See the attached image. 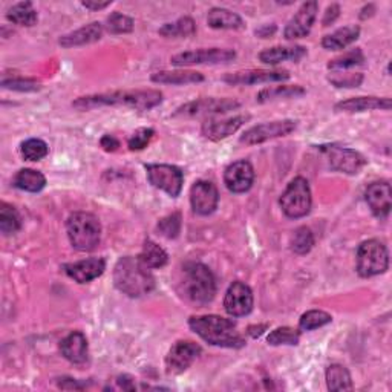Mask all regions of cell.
I'll return each instance as SVG.
<instances>
[{"mask_svg": "<svg viewBox=\"0 0 392 392\" xmlns=\"http://www.w3.org/2000/svg\"><path fill=\"white\" fill-rule=\"evenodd\" d=\"M163 101V94L155 89H140V91H115L106 94L88 95L80 97L72 103L79 111H91L103 106H126L136 111H151Z\"/></svg>", "mask_w": 392, "mask_h": 392, "instance_id": "obj_1", "label": "cell"}, {"mask_svg": "<svg viewBox=\"0 0 392 392\" xmlns=\"http://www.w3.org/2000/svg\"><path fill=\"white\" fill-rule=\"evenodd\" d=\"M189 326L210 345L221 348H242L246 345V338L238 331L236 323L221 316H194L189 319Z\"/></svg>", "mask_w": 392, "mask_h": 392, "instance_id": "obj_2", "label": "cell"}, {"mask_svg": "<svg viewBox=\"0 0 392 392\" xmlns=\"http://www.w3.org/2000/svg\"><path fill=\"white\" fill-rule=\"evenodd\" d=\"M114 283L131 298H141L155 288V278L139 258L124 256L114 268Z\"/></svg>", "mask_w": 392, "mask_h": 392, "instance_id": "obj_3", "label": "cell"}, {"mask_svg": "<svg viewBox=\"0 0 392 392\" xmlns=\"http://www.w3.org/2000/svg\"><path fill=\"white\" fill-rule=\"evenodd\" d=\"M181 293L187 301L204 306L213 301L216 283L213 273L201 262H189L183 267Z\"/></svg>", "mask_w": 392, "mask_h": 392, "instance_id": "obj_4", "label": "cell"}, {"mask_svg": "<svg viewBox=\"0 0 392 392\" xmlns=\"http://www.w3.org/2000/svg\"><path fill=\"white\" fill-rule=\"evenodd\" d=\"M68 238L72 247L79 251H92L97 248L101 238L99 218L88 211H76L66 221Z\"/></svg>", "mask_w": 392, "mask_h": 392, "instance_id": "obj_5", "label": "cell"}, {"mask_svg": "<svg viewBox=\"0 0 392 392\" xmlns=\"http://www.w3.org/2000/svg\"><path fill=\"white\" fill-rule=\"evenodd\" d=\"M389 267V253L383 242L369 239L360 243L357 250V271L362 278H373L385 273Z\"/></svg>", "mask_w": 392, "mask_h": 392, "instance_id": "obj_6", "label": "cell"}, {"mask_svg": "<svg viewBox=\"0 0 392 392\" xmlns=\"http://www.w3.org/2000/svg\"><path fill=\"white\" fill-rule=\"evenodd\" d=\"M279 203L283 213L291 219H299L308 215L313 203L308 181L302 176L294 178L285 189Z\"/></svg>", "mask_w": 392, "mask_h": 392, "instance_id": "obj_7", "label": "cell"}, {"mask_svg": "<svg viewBox=\"0 0 392 392\" xmlns=\"http://www.w3.org/2000/svg\"><path fill=\"white\" fill-rule=\"evenodd\" d=\"M149 183L166 192L169 196L176 198L181 194L184 174L179 167L171 164H149L146 166Z\"/></svg>", "mask_w": 392, "mask_h": 392, "instance_id": "obj_8", "label": "cell"}, {"mask_svg": "<svg viewBox=\"0 0 392 392\" xmlns=\"http://www.w3.org/2000/svg\"><path fill=\"white\" fill-rule=\"evenodd\" d=\"M321 151L328 156V161L333 171L343 172L348 175H356L366 166V160L363 155H360L354 149L341 146H321Z\"/></svg>", "mask_w": 392, "mask_h": 392, "instance_id": "obj_9", "label": "cell"}, {"mask_svg": "<svg viewBox=\"0 0 392 392\" xmlns=\"http://www.w3.org/2000/svg\"><path fill=\"white\" fill-rule=\"evenodd\" d=\"M236 57V52L233 49H198L187 51L176 54L171 59L174 66H192V65H219V63H228Z\"/></svg>", "mask_w": 392, "mask_h": 392, "instance_id": "obj_10", "label": "cell"}, {"mask_svg": "<svg viewBox=\"0 0 392 392\" xmlns=\"http://www.w3.org/2000/svg\"><path fill=\"white\" fill-rule=\"evenodd\" d=\"M296 127H298V123L293 120H279V121H271V123H262L251 127V129L246 131L239 141L242 144L247 146H254V144H261L266 143L273 139H279V136H285L291 134Z\"/></svg>", "mask_w": 392, "mask_h": 392, "instance_id": "obj_11", "label": "cell"}, {"mask_svg": "<svg viewBox=\"0 0 392 392\" xmlns=\"http://www.w3.org/2000/svg\"><path fill=\"white\" fill-rule=\"evenodd\" d=\"M203 353L199 345L190 341L176 342L166 357V368L169 374H181L192 365Z\"/></svg>", "mask_w": 392, "mask_h": 392, "instance_id": "obj_12", "label": "cell"}, {"mask_svg": "<svg viewBox=\"0 0 392 392\" xmlns=\"http://www.w3.org/2000/svg\"><path fill=\"white\" fill-rule=\"evenodd\" d=\"M239 108V103L230 99H199L195 101H190L181 108H178L174 114L175 116H199V115H221L227 114L233 109Z\"/></svg>", "mask_w": 392, "mask_h": 392, "instance_id": "obj_13", "label": "cell"}, {"mask_svg": "<svg viewBox=\"0 0 392 392\" xmlns=\"http://www.w3.org/2000/svg\"><path fill=\"white\" fill-rule=\"evenodd\" d=\"M290 79L288 71H270V69H248L231 72L222 79L231 86H248V84H261L271 81H285Z\"/></svg>", "mask_w": 392, "mask_h": 392, "instance_id": "obj_14", "label": "cell"}, {"mask_svg": "<svg viewBox=\"0 0 392 392\" xmlns=\"http://www.w3.org/2000/svg\"><path fill=\"white\" fill-rule=\"evenodd\" d=\"M219 194L213 183L196 181L190 190V204L195 213L201 216L211 215L218 207Z\"/></svg>", "mask_w": 392, "mask_h": 392, "instance_id": "obj_15", "label": "cell"}, {"mask_svg": "<svg viewBox=\"0 0 392 392\" xmlns=\"http://www.w3.org/2000/svg\"><path fill=\"white\" fill-rule=\"evenodd\" d=\"M224 308L233 317H242L253 310V293L247 283L233 282L226 294Z\"/></svg>", "mask_w": 392, "mask_h": 392, "instance_id": "obj_16", "label": "cell"}, {"mask_svg": "<svg viewBox=\"0 0 392 392\" xmlns=\"http://www.w3.org/2000/svg\"><path fill=\"white\" fill-rule=\"evenodd\" d=\"M317 2H306L301 6V9L298 11L288 25L285 26L283 29V37L287 40H296V39H302L310 34V31L314 25V20L317 16Z\"/></svg>", "mask_w": 392, "mask_h": 392, "instance_id": "obj_17", "label": "cell"}, {"mask_svg": "<svg viewBox=\"0 0 392 392\" xmlns=\"http://www.w3.org/2000/svg\"><path fill=\"white\" fill-rule=\"evenodd\" d=\"M253 181H254L253 166L246 160L233 163L226 169L224 183L233 194L248 192L253 186Z\"/></svg>", "mask_w": 392, "mask_h": 392, "instance_id": "obj_18", "label": "cell"}, {"mask_svg": "<svg viewBox=\"0 0 392 392\" xmlns=\"http://www.w3.org/2000/svg\"><path fill=\"white\" fill-rule=\"evenodd\" d=\"M365 198L369 208L373 210V213L377 218L385 219L389 215L392 207V192L389 183L378 181L369 184L365 192Z\"/></svg>", "mask_w": 392, "mask_h": 392, "instance_id": "obj_19", "label": "cell"}, {"mask_svg": "<svg viewBox=\"0 0 392 392\" xmlns=\"http://www.w3.org/2000/svg\"><path fill=\"white\" fill-rule=\"evenodd\" d=\"M63 270L76 282L88 283L101 276L106 270V262L101 258H89L74 263H66V266H63Z\"/></svg>", "mask_w": 392, "mask_h": 392, "instance_id": "obj_20", "label": "cell"}, {"mask_svg": "<svg viewBox=\"0 0 392 392\" xmlns=\"http://www.w3.org/2000/svg\"><path fill=\"white\" fill-rule=\"evenodd\" d=\"M248 119H250L248 115H238L227 120H207L203 124V135L207 140L221 141L235 132H238L242 127V124Z\"/></svg>", "mask_w": 392, "mask_h": 392, "instance_id": "obj_21", "label": "cell"}, {"mask_svg": "<svg viewBox=\"0 0 392 392\" xmlns=\"http://www.w3.org/2000/svg\"><path fill=\"white\" fill-rule=\"evenodd\" d=\"M60 351L74 365H83L88 360V341L83 333L74 331L63 338Z\"/></svg>", "mask_w": 392, "mask_h": 392, "instance_id": "obj_22", "label": "cell"}, {"mask_svg": "<svg viewBox=\"0 0 392 392\" xmlns=\"http://www.w3.org/2000/svg\"><path fill=\"white\" fill-rule=\"evenodd\" d=\"M103 36V25L99 22H92L86 26H81L80 29L72 31V33L63 36L59 44L63 48H72V46H83L99 41Z\"/></svg>", "mask_w": 392, "mask_h": 392, "instance_id": "obj_23", "label": "cell"}, {"mask_svg": "<svg viewBox=\"0 0 392 392\" xmlns=\"http://www.w3.org/2000/svg\"><path fill=\"white\" fill-rule=\"evenodd\" d=\"M374 109H391V99H380V97H356L336 104V111L338 112H365Z\"/></svg>", "mask_w": 392, "mask_h": 392, "instance_id": "obj_24", "label": "cell"}, {"mask_svg": "<svg viewBox=\"0 0 392 392\" xmlns=\"http://www.w3.org/2000/svg\"><path fill=\"white\" fill-rule=\"evenodd\" d=\"M306 56V49L303 46H274L262 51L259 60L266 65H278L282 61H299Z\"/></svg>", "mask_w": 392, "mask_h": 392, "instance_id": "obj_25", "label": "cell"}, {"mask_svg": "<svg viewBox=\"0 0 392 392\" xmlns=\"http://www.w3.org/2000/svg\"><path fill=\"white\" fill-rule=\"evenodd\" d=\"M360 36V26L351 25V26H345L334 31L333 34H328L322 40V46L328 51H341L349 46L351 44L358 39Z\"/></svg>", "mask_w": 392, "mask_h": 392, "instance_id": "obj_26", "label": "cell"}, {"mask_svg": "<svg viewBox=\"0 0 392 392\" xmlns=\"http://www.w3.org/2000/svg\"><path fill=\"white\" fill-rule=\"evenodd\" d=\"M207 22L215 29H242L243 20L226 8H211L207 16Z\"/></svg>", "mask_w": 392, "mask_h": 392, "instance_id": "obj_27", "label": "cell"}, {"mask_svg": "<svg viewBox=\"0 0 392 392\" xmlns=\"http://www.w3.org/2000/svg\"><path fill=\"white\" fill-rule=\"evenodd\" d=\"M203 80H204L203 74H199L196 71H160L152 76L154 83L176 84V86L190 84V83H199Z\"/></svg>", "mask_w": 392, "mask_h": 392, "instance_id": "obj_28", "label": "cell"}, {"mask_svg": "<svg viewBox=\"0 0 392 392\" xmlns=\"http://www.w3.org/2000/svg\"><path fill=\"white\" fill-rule=\"evenodd\" d=\"M14 186L20 190H25V192L37 194L45 189L46 178L41 172L34 171V169H22L14 178Z\"/></svg>", "mask_w": 392, "mask_h": 392, "instance_id": "obj_29", "label": "cell"}, {"mask_svg": "<svg viewBox=\"0 0 392 392\" xmlns=\"http://www.w3.org/2000/svg\"><path fill=\"white\" fill-rule=\"evenodd\" d=\"M139 259L147 268H161L167 263L169 256L158 243H155L151 239H146Z\"/></svg>", "mask_w": 392, "mask_h": 392, "instance_id": "obj_30", "label": "cell"}, {"mask_svg": "<svg viewBox=\"0 0 392 392\" xmlns=\"http://www.w3.org/2000/svg\"><path fill=\"white\" fill-rule=\"evenodd\" d=\"M6 17L9 22L20 26H33L37 24V19H39L37 11L31 2L16 4L13 8L8 9Z\"/></svg>", "mask_w": 392, "mask_h": 392, "instance_id": "obj_31", "label": "cell"}, {"mask_svg": "<svg viewBox=\"0 0 392 392\" xmlns=\"http://www.w3.org/2000/svg\"><path fill=\"white\" fill-rule=\"evenodd\" d=\"M326 385L330 391H351V374L343 365H331L326 369Z\"/></svg>", "mask_w": 392, "mask_h": 392, "instance_id": "obj_32", "label": "cell"}, {"mask_svg": "<svg viewBox=\"0 0 392 392\" xmlns=\"http://www.w3.org/2000/svg\"><path fill=\"white\" fill-rule=\"evenodd\" d=\"M306 91L302 86H276L263 89L256 95L258 103H268L281 99H298L305 95Z\"/></svg>", "mask_w": 392, "mask_h": 392, "instance_id": "obj_33", "label": "cell"}, {"mask_svg": "<svg viewBox=\"0 0 392 392\" xmlns=\"http://www.w3.org/2000/svg\"><path fill=\"white\" fill-rule=\"evenodd\" d=\"M163 37H190L196 33V25L194 19L181 17L174 24H166L158 31Z\"/></svg>", "mask_w": 392, "mask_h": 392, "instance_id": "obj_34", "label": "cell"}, {"mask_svg": "<svg viewBox=\"0 0 392 392\" xmlns=\"http://www.w3.org/2000/svg\"><path fill=\"white\" fill-rule=\"evenodd\" d=\"M22 227V219H20L19 211L6 203L0 204V231L4 235H11Z\"/></svg>", "mask_w": 392, "mask_h": 392, "instance_id": "obj_35", "label": "cell"}, {"mask_svg": "<svg viewBox=\"0 0 392 392\" xmlns=\"http://www.w3.org/2000/svg\"><path fill=\"white\" fill-rule=\"evenodd\" d=\"M365 61V56L362 49H351L345 52L343 56L337 57L334 60H331L330 63H328V69L331 71H345V69H349V68H356V66H360L363 65Z\"/></svg>", "mask_w": 392, "mask_h": 392, "instance_id": "obj_36", "label": "cell"}, {"mask_svg": "<svg viewBox=\"0 0 392 392\" xmlns=\"http://www.w3.org/2000/svg\"><path fill=\"white\" fill-rule=\"evenodd\" d=\"M301 341V331L294 330L290 326H282L276 328V330L271 331L267 342L271 346H279V345H298Z\"/></svg>", "mask_w": 392, "mask_h": 392, "instance_id": "obj_37", "label": "cell"}, {"mask_svg": "<svg viewBox=\"0 0 392 392\" xmlns=\"http://www.w3.org/2000/svg\"><path fill=\"white\" fill-rule=\"evenodd\" d=\"M290 246L296 254L310 253V250L314 246V236H313L311 230L308 227H299L294 231V235L291 236Z\"/></svg>", "mask_w": 392, "mask_h": 392, "instance_id": "obj_38", "label": "cell"}, {"mask_svg": "<svg viewBox=\"0 0 392 392\" xmlns=\"http://www.w3.org/2000/svg\"><path fill=\"white\" fill-rule=\"evenodd\" d=\"M333 321V317L326 311L322 310H311L302 314L299 321V328L302 331H313L316 328H321L323 325H328Z\"/></svg>", "mask_w": 392, "mask_h": 392, "instance_id": "obj_39", "label": "cell"}, {"mask_svg": "<svg viewBox=\"0 0 392 392\" xmlns=\"http://www.w3.org/2000/svg\"><path fill=\"white\" fill-rule=\"evenodd\" d=\"M20 151H22V156L25 158V160L40 161L41 158H45L48 155L49 147L44 140L31 139V140H26L25 143H22Z\"/></svg>", "mask_w": 392, "mask_h": 392, "instance_id": "obj_40", "label": "cell"}, {"mask_svg": "<svg viewBox=\"0 0 392 392\" xmlns=\"http://www.w3.org/2000/svg\"><path fill=\"white\" fill-rule=\"evenodd\" d=\"M106 28L111 34H127L134 31V19L121 13H112L106 19Z\"/></svg>", "mask_w": 392, "mask_h": 392, "instance_id": "obj_41", "label": "cell"}, {"mask_svg": "<svg viewBox=\"0 0 392 392\" xmlns=\"http://www.w3.org/2000/svg\"><path fill=\"white\" fill-rule=\"evenodd\" d=\"M156 230L160 231V235H163L164 238L175 239L179 235V231H181V215L172 213L160 219Z\"/></svg>", "mask_w": 392, "mask_h": 392, "instance_id": "obj_42", "label": "cell"}, {"mask_svg": "<svg viewBox=\"0 0 392 392\" xmlns=\"http://www.w3.org/2000/svg\"><path fill=\"white\" fill-rule=\"evenodd\" d=\"M2 86L5 89H13L19 92H36L41 86L37 80L33 79H24V77H14V79H4Z\"/></svg>", "mask_w": 392, "mask_h": 392, "instance_id": "obj_43", "label": "cell"}, {"mask_svg": "<svg viewBox=\"0 0 392 392\" xmlns=\"http://www.w3.org/2000/svg\"><path fill=\"white\" fill-rule=\"evenodd\" d=\"M155 135V131L151 129V127H141V129L136 131L129 141H127V146H129L131 151H143L144 147L149 146Z\"/></svg>", "mask_w": 392, "mask_h": 392, "instance_id": "obj_44", "label": "cell"}, {"mask_svg": "<svg viewBox=\"0 0 392 392\" xmlns=\"http://www.w3.org/2000/svg\"><path fill=\"white\" fill-rule=\"evenodd\" d=\"M330 81L337 88H358L363 81L362 74H345V76H337L330 77Z\"/></svg>", "mask_w": 392, "mask_h": 392, "instance_id": "obj_45", "label": "cell"}, {"mask_svg": "<svg viewBox=\"0 0 392 392\" xmlns=\"http://www.w3.org/2000/svg\"><path fill=\"white\" fill-rule=\"evenodd\" d=\"M338 16H341V6H338L337 4H333L328 6L325 11V16H323V20H322L323 26H330L331 24H334Z\"/></svg>", "mask_w": 392, "mask_h": 392, "instance_id": "obj_46", "label": "cell"}, {"mask_svg": "<svg viewBox=\"0 0 392 392\" xmlns=\"http://www.w3.org/2000/svg\"><path fill=\"white\" fill-rule=\"evenodd\" d=\"M100 146L103 147L106 152H115L120 147V141L116 140L115 136H112V135H104L103 139L100 140Z\"/></svg>", "mask_w": 392, "mask_h": 392, "instance_id": "obj_47", "label": "cell"}, {"mask_svg": "<svg viewBox=\"0 0 392 392\" xmlns=\"http://www.w3.org/2000/svg\"><path fill=\"white\" fill-rule=\"evenodd\" d=\"M59 388L61 389H83V385H80L79 381L69 377H61L59 378Z\"/></svg>", "mask_w": 392, "mask_h": 392, "instance_id": "obj_48", "label": "cell"}, {"mask_svg": "<svg viewBox=\"0 0 392 392\" xmlns=\"http://www.w3.org/2000/svg\"><path fill=\"white\" fill-rule=\"evenodd\" d=\"M116 383H119V386L124 391H135L134 380L129 376H120L119 378H116Z\"/></svg>", "mask_w": 392, "mask_h": 392, "instance_id": "obj_49", "label": "cell"}, {"mask_svg": "<svg viewBox=\"0 0 392 392\" xmlns=\"http://www.w3.org/2000/svg\"><path fill=\"white\" fill-rule=\"evenodd\" d=\"M112 2H92V0H88V2H83L81 5L84 8H88V9H92V11H100V9H104V8H108Z\"/></svg>", "mask_w": 392, "mask_h": 392, "instance_id": "obj_50", "label": "cell"}, {"mask_svg": "<svg viewBox=\"0 0 392 392\" xmlns=\"http://www.w3.org/2000/svg\"><path fill=\"white\" fill-rule=\"evenodd\" d=\"M267 328H268V325H251V326H248L247 334H248V336H251V337H254V338H256V337L262 336V334H263V331L267 330Z\"/></svg>", "mask_w": 392, "mask_h": 392, "instance_id": "obj_51", "label": "cell"}, {"mask_svg": "<svg viewBox=\"0 0 392 392\" xmlns=\"http://www.w3.org/2000/svg\"><path fill=\"white\" fill-rule=\"evenodd\" d=\"M274 33H276V26H274V25H271V28L270 26H262L261 29L256 31V34L262 39H267V37L273 36Z\"/></svg>", "mask_w": 392, "mask_h": 392, "instance_id": "obj_52", "label": "cell"}, {"mask_svg": "<svg viewBox=\"0 0 392 392\" xmlns=\"http://www.w3.org/2000/svg\"><path fill=\"white\" fill-rule=\"evenodd\" d=\"M373 14H374V5H368V6L363 8V11H362V14H360V17L366 19V17L373 16Z\"/></svg>", "mask_w": 392, "mask_h": 392, "instance_id": "obj_53", "label": "cell"}]
</instances>
